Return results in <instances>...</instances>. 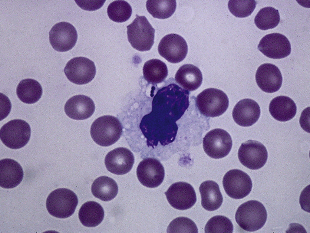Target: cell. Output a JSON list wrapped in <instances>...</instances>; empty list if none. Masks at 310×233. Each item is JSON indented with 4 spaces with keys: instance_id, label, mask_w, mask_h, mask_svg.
I'll list each match as a JSON object with an SVG mask.
<instances>
[{
    "instance_id": "6da1fadb",
    "label": "cell",
    "mask_w": 310,
    "mask_h": 233,
    "mask_svg": "<svg viewBox=\"0 0 310 233\" xmlns=\"http://www.w3.org/2000/svg\"><path fill=\"white\" fill-rule=\"evenodd\" d=\"M122 132L121 124L116 117L110 115L101 116L95 120L91 128L92 139L103 146H110L120 138Z\"/></svg>"
},
{
    "instance_id": "7a4b0ae2",
    "label": "cell",
    "mask_w": 310,
    "mask_h": 233,
    "mask_svg": "<svg viewBox=\"0 0 310 233\" xmlns=\"http://www.w3.org/2000/svg\"><path fill=\"white\" fill-rule=\"evenodd\" d=\"M267 218L265 208L260 202L255 200L248 201L238 208L235 219L239 225L244 230L253 232L261 229Z\"/></svg>"
},
{
    "instance_id": "3957f363",
    "label": "cell",
    "mask_w": 310,
    "mask_h": 233,
    "mask_svg": "<svg viewBox=\"0 0 310 233\" xmlns=\"http://www.w3.org/2000/svg\"><path fill=\"white\" fill-rule=\"evenodd\" d=\"M78 203V198L74 192L66 188H59L49 194L46 200V207L52 216L64 218L74 213Z\"/></svg>"
},
{
    "instance_id": "277c9868",
    "label": "cell",
    "mask_w": 310,
    "mask_h": 233,
    "mask_svg": "<svg viewBox=\"0 0 310 233\" xmlns=\"http://www.w3.org/2000/svg\"><path fill=\"white\" fill-rule=\"evenodd\" d=\"M136 16L127 26L128 41L133 48L139 51L150 50L154 43L155 29L145 16Z\"/></svg>"
},
{
    "instance_id": "5b68a950",
    "label": "cell",
    "mask_w": 310,
    "mask_h": 233,
    "mask_svg": "<svg viewBox=\"0 0 310 233\" xmlns=\"http://www.w3.org/2000/svg\"><path fill=\"white\" fill-rule=\"evenodd\" d=\"M196 104L202 114L213 117L219 116L225 112L228 107L229 100L226 94L221 90L209 88L197 96Z\"/></svg>"
},
{
    "instance_id": "8992f818",
    "label": "cell",
    "mask_w": 310,
    "mask_h": 233,
    "mask_svg": "<svg viewBox=\"0 0 310 233\" xmlns=\"http://www.w3.org/2000/svg\"><path fill=\"white\" fill-rule=\"evenodd\" d=\"M29 124L21 119H14L4 124L0 130V138L7 147L17 149L25 146L31 136Z\"/></svg>"
},
{
    "instance_id": "52a82bcc",
    "label": "cell",
    "mask_w": 310,
    "mask_h": 233,
    "mask_svg": "<svg viewBox=\"0 0 310 233\" xmlns=\"http://www.w3.org/2000/svg\"><path fill=\"white\" fill-rule=\"evenodd\" d=\"M232 146L230 135L221 129L210 131L203 138V146L205 152L214 159L221 158L226 156L230 152Z\"/></svg>"
},
{
    "instance_id": "ba28073f",
    "label": "cell",
    "mask_w": 310,
    "mask_h": 233,
    "mask_svg": "<svg viewBox=\"0 0 310 233\" xmlns=\"http://www.w3.org/2000/svg\"><path fill=\"white\" fill-rule=\"evenodd\" d=\"M67 78L78 85L87 84L94 77L96 68L94 62L83 57H74L67 63L64 69Z\"/></svg>"
},
{
    "instance_id": "9c48e42d",
    "label": "cell",
    "mask_w": 310,
    "mask_h": 233,
    "mask_svg": "<svg viewBox=\"0 0 310 233\" xmlns=\"http://www.w3.org/2000/svg\"><path fill=\"white\" fill-rule=\"evenodd\" d=\"M223 185L226 194L235 199H242L251 191L252 182L249 176L238 169L229 170L224 176Z\"/></svg>"
},
{
    "instance_id": "30bf717a",
    "label": "cell",
    "mask_w": 310,
    "mask_h": 233,
    "mask_svg": "<svg viewBox=\"0 0 310 233\" xmlns=\"http://www.w3.org/2000/svg\"><path fill=\"white\" fill-rule=\"evenodd\" d=\"M238 154L241 164L252 170L262 167L268 158V153L265 146L254 140H249L242 143Z\"/></svg>"
},
{
    "instance_id": "8fae6325",
    "label": "cell",
    "mask_w": 310,
    "mask_h": 233,
    "mask_svg": "<svg viewBox=\"0 0 310 233\" xmlns=\"http://www.w3.org/2000/svg\"><path fill=\"white\" fill-rule=\"evenodd\" d=\"M165 194L170 205L179 210L188 209L193 206L196 201L194 188L190 184L184 182L173 184Z\"/></svg>"
},
{
    "instance_id": "7c38bea8",
    "label": "cell",
    "mask_w": 310,
    "mask_h": 233,
    "mask_svg": "<svg viewBox=\"0 0 310 233\" xmlns=\"http://www.w3.org/2000/svg\"><path fill=\"white\" fill-rule=\"evenodd\" d=\"M78 34L75 27L71 24L62 21L55 24L49 32L50 42L55 50L65 52L71 49L75 45Z\"/></svg>"
},
{
    "instance_id": "4fadbf2b",
    "label": "cell",
    "mask_w": 310,
    "mask_h": 233,
    "mask_svg": "<svg viewBox=\"0 0 310 233\" xmlns=\"http://www.w3.org/2000/svg\"><path fill=\"white\" fill-rule=\"evenodd\" d=\"M160 54L168 62L177 63L183 61L188 52L187 43L181 36L175 34L166 35L158 46Z\"/></svg>"
},
{
    "instance_id": "5bb4252c",
    "label": "cell",
    "mask_w": 310,
    "mask_h": 233,
    "mask_svg": "<svg viewBox=\"0 0 310 233\" xmlns=\"http://www.w3.org/2000/svg\"><path fill=\"white\" fill-rule=\"evenodd\" d=\"M258 49L266 57L274 59L285 58L291 52L290 43L285 35L277 33L263 37L258 46Z\"/></svg>"
},
{
    "instance_id": "9a60e30c",
    "label": "cell",
    "mask_w": 310,
    "mask_h": 233,
    "mask_svg": "<svg viewBox=\"0 0 310 233\" xmlns=\"http://www.w3.org/2000/svg\"><path fill=\"white\" fill-rule=\"evenodd\" d=\"M138 179L143 185L154 188L160 185L165 176L164 167L157 159L153 158L145 159L138 165L137 169Z\"/></svg>"
},
{
    "instance_id": "2e32d148",
    "label": "cell",
    "mask_w": 310,
    "mask_h": 233,
    "mask_svg": "<svg viewBox=\"0 0 310 233\" xmlns=\"http://www.w3.org/2000/svg\"><path fill=\"white\" fill-rule=\"evenodd\" d=\"M134 161V156L130 150L120 147L108 153L105 157L104 162L109 171L115 174L122 175L130 171Z\"/></svg>"
},
{
    "instance_id": "e0dca14e",
    "label": "cell",
    "mask_w": 310,
    "mask_h": 233,
    "mask_svg": "<svg viewBox=\"0 0 310 233\" xmlns=\"http://www.w3.org/2000/svg\"><path fill=\"white\" fill-rule=\"evenodd\" d=\"M256 80L258 86L263 91L273 93L278 90L282 84V78L280 71L275 65L265 63L258 68Z\"/></svg>"
},
{
    "instance_id": "ac0fdd59",
    "label": "cell",
    "mask_w": 310,
    "mask_h": 233,
    "mask_svg": "<svg viewBox=\"0 0 310 233\" xmlns=\"http://www.w3.org/2000/svg\"><path fill=\"white\" fill-rule=\"evenodd\" d=\"M259 104L254 100L245 99L238 102L235 106L232 116L235 122L244 127L251 126L259 119L260 115Z\"/></svg>"
},
{
    "instance_id": "d6986e66",
    "label": "cell",
    "mask_w": 310,
    "mask_h": 233,
    "mask_svg": "<svg viewBox=\"0 0 310 233\" xmlns=\"http://www.w3.org/2000/svg\"><path fill=\"white\" fill-rule=\"evenodd\" d=\"M64 110L66 114L70 118L81 120L87 119L92 115L95 111V105L89 97L78 95L67 101Z\"/></svg>"
},
{
    "instance_id": "ffe728a7",
    "label": "cell",
    "mask_w": 310,
    "mask_h": 233,
    "mask_svg": "<svg viewBox=\"0 0 310 233\" xmlns=\"http://www.w3.org/2000/svg\"><path fill=\"white\" fill-rule=\"evenodd\" d=\"M21 165L15 160L5 159L0 161V186L5 189L14 188L18 185L23 177Z\"/></svg>"
},
{
    "instance_id": "44dd1931",
    "label": "cell",
    "mask_w": 310,
    "mask_h": 233,
    "mask_svg": "<svg viewBox=\"0 0 310 233\" xmlns=\"http://www.w3.org/2000/svg\"><path fill=\"white\" fill-rule=\"evenodd\" d=\"M201 204L205 209L210 211L217 209L223 202V197L219 185L215 182L207 180L203 182L199 188Z\"/></svg>"
},
{
    "instance_id": "7402d4cb",
    "label": "cell",
    "mask_w": 310,
    "mask_h": 233,
    "mask_svg": "<svg viewBox=\"0 0 310 233\" xmlns=\"http://www.w3.org/2000/svg\"><path fill=\"white\" fill-rule=\"evenodd\" d=\"M297 111L295 103L290 97L279 96L273 99L269 105L271 116L276 120L282 122L289 121L295 116Z\"/></svg>"
},
{
    "instance_id": "603a6c76",
    "label": "cell",
    "mask_w": 310,
    "mask_h": 233,
    "mask_svg": "<svg viewBox=\"0 0 310 233\" xmlns=\"http://www.w3.org/2000/svg\"><path fill=\"white\" fill-rule=\"evenodd\" d=\"M176 82L184 89L193 91L198 88L202 84L203 77L199 69L191 64L181 66L175 76Z\"/></svg>"
},
{
    "instance_id": "cb8c5ba5",
    "label": "cell",
    "mask_w": 310,
    "mask_h": 233,
    "mask_svg": "<svg viewBox=\"0 0 310 233\" xmlns=\"http://www.w3.org/2000/svg\"><path fill=\"white\" fill-rule=\"evenodd\" d=\"M79 220L84 226L94 227L102 221L104 212L101 206L94 201H88L84 203L79 211Z\"/></svg>"
},
{
    "instance_id": "d4e9b609",
    "label": "cell",
    "mask_w": 310,
    "mask_h": 233,
    "mask_svg": "<svg viewBox=\"0 0 310 233\" xmlns=\"http://www.w3.org/2000/svg\"><path fill=\"white\" fill-rule=\"evenodd\" d=\"M92 193L96 198L108 201L114 199L118 192V187L115 181L107 176H101L96 179L93 183Z\"/></svg>"
},
{
    "instance_id": "484cf974",
    "label": "cell",
    "mask_w": 310,
    "mask_h": 233,
    "mask_svg": "<svg viewBox=\"0 0 310 233\" xmlns=\"http://www.w3.org/2000/svg\"><path fill=\"white\" fill-rule=\"evenodd\" d=\"M16 94L19 99L23 103L32 104L41 98L42 89L40 84L36 80L26 79L19 83L17 87Z\"/></svg>"
},
{
    "instance_id": "4316f807",
    "label": "cell",
    "mask_w": 310,
    "mask_h": 233,
    "mask_svg": "<svg viewBox=\"0 0 310 233\" xmlns=\"http://www.w3.org/2000/svg\"><path fill=\"white\" fill-rule=\"evenodd\" d=\"M143 71L144 79L148 82L153 84L164 81L168 74L166 64L157 59H152L146 62Z\"/></svg>"
},
{
    "instance_id": "83f0119b",
    "label": "cell",
    "mask_w": 310,
    "mask_h": 233,
    "mask_svg": "<svg viewBox=\"0 0 310 233\" xmlns=\"http://www.w3.org/2000/svg\"><path fill=\"white\" fill-rule=\"evenodd\" d=\"M176 5V0H148L146 6L153 17L164 19L170 17L174 13Z\"/></svg>"
},
{
    "instance_id": "f1b7e54d",
    "label": "cell",
    "mask_w": 310,
    "mask_h": 233,
    "mask_svg": "<svg viewBox=\"0 0 310 233\" xmlns=\"http://www.w3.org/2000/svg\"><path fill=\"white\" fill-rule=\"evenodd\" d=\"M280 21L278 10L271 7H266L260 9L254 19L257 27L263 30L275 28Z\"/></svg>"
},
{
    "instance_id": "f546056e",
    "label": "cell",
    "mask_w": 310,
    "mask_h": 233,
    "mask_svg": "<svg viewBox=\"0 0 310 233\" xmlns=\"http://www.w3.org/2000/svg\"><path fill=\"white\" fill-rule=\"evenodd\" d=\"M107 12L111 20L117 22H123L130 18L132 13V9L127 2L117 0L113 2L109 5Z\"/></svg>"
},
{
    "instance_id": "4dcf8cb0",
    "label": "cell",
    "mask_w": 310,
    "mask_h": 233,
    "mask_svg": "<svg viewBox=\"0 0 310 233\" xmlns=\"http://www.w3.org/2000/svg\"><path fill=\"white\" fill-rule=\"evenodd\" d=\"M233 226L230 219L222 215L211 218L205 228V233H232Z\"/></svg>"
},
{
    "instance_id": "1f68e13d",
    "label": "cell",
    "mask_w": 310,
    "mask_h": 233,
    "mask_svg": "<svg viewBox=\"0 0 310 233\" xmlns=\"http://www.w3.org/2000/svg\"><path fill=\"white\" fill-rule=\"evenodd\" d=\"M257 2L255 0H230L228 7L234 15L244 18L250 15L254 10Z\"/></svg>"
},
{
    "instance_id": "d6a6232c",
    "label": "cell",
    "mask_w": 310,
    "mask_h": 233,
    "mask_svg": "<svg viewBox=\"0 0 310 233\" xmlns=\"http://www.w3.org/2000/svg\"><path fill=\"white\" fill-rule=\"evenodd\" d=\"M167 232L198 233V230L196 224L192 220L182 217L176 218L170 223Z\"/></svg>"
},
{
    "instance_id": "836d02e7",
    "label": "cell",
    "mask_w": 310,
    "mask_h": 233,
    "mask_svg": "<svg viewBox=\"0 0 310 233\" xmlns=\"http://www.w3.org/2000/svg\"><path fill=\"white\" fill-rule=\"evenodd\" d=\"M78 5L83 9L92 11L101 7L105 1H75Z\"/></svg>"
}]
</instances>
